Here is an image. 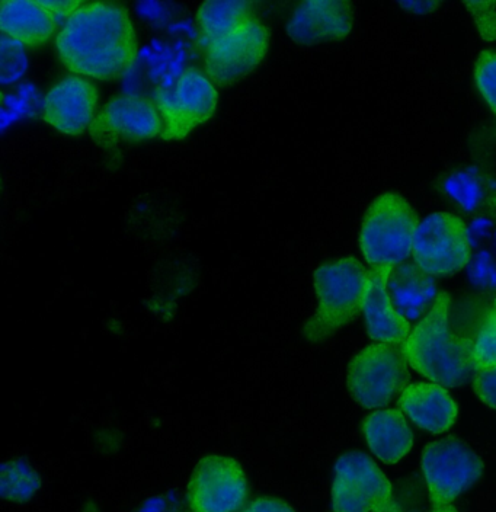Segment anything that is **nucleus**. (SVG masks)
<instances>
[{
  "mask_svg": "<svg viewBox=\"0 0 496 512\" xmlns=\"http://www.w3.org/2000/svg\"><path fill=\"white\" fill-rule=\"evenodd\" d=\"M270 34L258 18L251 19L232 34L207 43L206 72L213 83L230 85L251 73L267 54Z\"/></svg>",
  "mask_w": 496,
  "mask_h": 512,
  "instance_id": "11",
  "label": "nucleus"
},
{
  "mask_svg": "<svg viewBox=\"0 0 496 512\" xmlns=\"http://www.w3.org/2000/svg\"><path fill=\"white\" fill-rule=\"evenodd\" d=\"M446 191L467 211H472L478 206L480 197H482V188H480L478 179L470 172H462V174L447 179Z\"/></svg>",
  "mask_w": 496,
  "mask_h": 512,
  "instance_id": "23",
  "label": "nucleus"
},
{
  "mask_svg": "<svg viewBox=\"0 0 496 512\" xmlns=\"http://www.w3.org/2000/svg\"><path fill=\"white\" fill-rule=\"evenodd\" d=\"M440 6L438 2H402L400 3V8L406 9L408 12H412V14L424 15L430 14V12L434 11Z\"/></svg>",
  "mask_w": 496,
  "mask_h": 512,
  "instance_id": "29",
  "label": "nucleus"
},
{
  "mask_svg": "<svg viewBox=\"0 0 496 512\" xmlns=\"http://www.w3.org/2000/svg\"><path fill=\"white\" fill-rule=\"evenodd\" d=\"M334 512H402L392 483L370 457L348 453L335 464L332 483Z\"/></svg>",
  "mask_w": 496,
  "mask_h": 512,
  "instance_id": "7",
  "label": "nucleus"
},
{
  "mask_svg": "<svg viewBox=\"0 0 496 512\" xmlns=\"http://www.w3.org/2000/svg\"><path fill=\"white\" fill-rule=\"evenodd\" d=\"M352 27L351 3L339 0H307L294 9L287 32L304 46L342 40Z\"/></svg>",
  "mask_w": 496,
  "mask_h": 512,
  "instance_id": "14",
  "label": "nucleus"
},
{
  "mask_svg": "<svg viewBox=\"0 0 496 512\" xmlns=\"http://www.w3.org/2000/svg\"><path fill=\"white\" fill-rule=\"evenodd\" d=\"M368 271L358 259L342 258L320 265L313 274L318 309L307 320L303 334L320 342L352 322L364 307Z\"/></svg>",
  "mask_w": 496,
  "mask_h": 512,
  "instance_id": "3",
  "label": "nucleus"
},
{
  "mask_svg": "<svg viewBox=\"0 0 496 512\" xmlns=\"http://www.w3.org/2000/svg\"><path fill=\"white\" fill-rule=\"evenodd\" d=\"M254 18V3L245 0L206 2L197 12L198 24L207 43H213L232 34Z\"/></svg>",
  "mask_w": 496,
  "mask_h": 512,
  "instance_id": "20",
  "label": "nucleus"
},
{
  "mask_svg": "<svg viewBox=\"0 0 496 512\" xmlns=\"http://www.w3.org/2000/svg\"><path fill=\"white\" fill-rule=\"evenodd\" d=\"M390 290L398 312L403 318H416L424 312L428 303L434 302V281L427 272L416 265H400L390 275Z\"/></svg>",
  "mask_w": 496,
  "mask_h": 512,
  "instance_id": "19",
  "label": "nucleus"
},
{
  "mask_svg": "<svg viewBox=\"0 0 496 512\" xmlns=\"http://www.w3.org/2000/svg\"><path fill=\"white\" fill-rule=\"evenodd\" d=\"M48 9V11L53 12V15L56 16L57 19L63 18V16H67L70 18L76 11L83 6L82 2H75V0H54V2H41Z\"/></svg>",
  "mask_w": 496,
  "mask_h": 512,
  "instance_id": "28",
  "label": "nucleus"
},
{
  "mask_svg": "<svg viewBox=\"0 0 496 512\" xmlns=\"http://www.w3.org/2000/svg\"><path fill=\"white\" fill-rule=\"evenodd\" d=\"M248 496L245 473L236 460L207 456L195 467L188 501L194 512H238Z\"/></svg>",
  "mask_w": 496,
  "mask_h": 512,
  "instance_id": "10",
  "label": "nucleus"
},
{
  "mask_svg": "<svg viewBox=\"0 0 496 512\" xmlns=\"http://www.w3.org/2000/svg\"><path fill=\"white\" fill-rule=\"evenodd\" d=\"M40 486L37 475L22 463H8L2 470V495L6 499L24 501Z\"/></svg>",
  "mask_w": 496,
  "mask_h": 512,
  "instance_id": "21",
  "label": "nucleus"
},
{
  "mask_svg": "<svg viewBox=\"0 0 496 512\" xmlns=\"http://www.w3.org/2000/svg\"><path fill=\"white\" fill-rule=\"evenodd\" d=\"M64 66L89 78H120L136 62V31L126 9L110 2L83 3L59 31Z\"/></svg>",
  "mask_w": 496,
  "mask_h": 512,
  "instance_id": "1",
  "label": "nucleus"
},
{
  "mask_svg": "<svg viewBox=\"0 0 496 512\" xmlns=\"http://www.w3.org/2000/svg\"><path fill=\"white\" fill-rule=\"evenodd\" d=\"M418 217L399 194H383L368 208L360 248L371 267H398L414 248Z\"/></svg>",
  "mask_w": 496,
  "mask_h": 512,
  "instance_id": "4",
  "label": "nucleus"
},
{
  "mask_svg": "<svg viewBox=\"0 0 496 512\" xmlns=\"http://www.w3.org/2000/svg\"><path fill=\"white\" fill-rule=\"evenodd\" d=\"M399 405L419 428L432 434L450 430L459 414L446 387L435 383L408 384L400 393Z\"/></svg>",
  "mask_w": 496,
  "mask_h": 512,
  "instance_id": "16",
  "label": "nucleus"
},
{
  "mask_svg": "<svg viewBox=\"0 0 496 512\" xmlns=\"http://www.w3.org/2000/svg\"><path fill=\"white\" fill-rule=\"evenodd\" d=\"M473 389L483 403L496 409V367L480 368L476 371Z\"/></svg>",
  "mask_w": 496,
  "mask_h": 512,
  "instance_id": "26",
  "label": "nucleus"
},
{
  "mask_svg": "<svg viewBox=\"0 0 496 512\" xmlns=\"http://www.w3.org/2000/svg\"><path fill=\"white\" fill-rule=\"evenodd\" d=\"M476 83L480 94L496 114V54L483 51L475 70Z\"/></svg>",
  "mask_w": 496,
  "mask_h": 512,
  "instance_id": "24",
  "label": "nucleus"
},
{
  "mask_svg": "<svg viewBox=\"0 0 496 512\" xmlns=\"http://www.w3.org/2000/svg\"><path fill=\"white\" fill-rule=\"evenodd\" d=\"M408 361L398 345H370L355 355L348 367V389L366 409L389 405L409 382Z\"/></svg>",
  "mask_w": 496,
  "mask_h": 512,
  "instance_id": "6",
  "label": "nucleus"
},
{
  "mask_svg": "<svg viewBox=\"0 0 496 512\" xmlns=\"http://www.w3.org/2000/svg\"><path fill=\"white\" fill-rule=\"evenodd\" d=\"M450 296L437 294L427 315L400 345L409 366L443 387H459L475 377V339L454 334L448 322Z\"/></svg>",
  "mask_w": 496,
  "mask_h": 512,
  "instance_id": "2",
  "label": "nucleus"
},
{
  "mask_svg": "<svg viewBox=\"0 0 496 512\" xmlns=\"http://www.w3.org/2000/svg\"><path fill=\"white\" fill-rule=\"evenodd\" d=\"M476 368L496 367V309L486 315L473 342Z\"/></svg>",
  "mask_w": 496,
  "mask_h": 512,
  "instance_id": "22",
  "label": "nucleus"
},
{
  "mask_svg": "<svg viewBox=\"0 0 496 512\" xmlns=\"http://www.w3.org/2000/svg\"><path fill=\"white\" fill-rule=\"evenodd\" d=\"M466 8L475 18L476 27L483 40H496V2H469Z\"/></svg>",
  "mask_w": 496,
  "mask_h": 512,
  "instance_id": "25",
  "label": "nucleus"
},
{
  "mask_svg": "<svg viewBox=\"0 0 496 512\" xmlns=\"http://www.w3.org/2000/svg\"><path fill=\"white\" fill-rule=\"evenodd\" d=\"M364 435L374 456L383 463H398L414 446V434L398 409L376 411L364 419Z\"/></svg>",
  "mask_w": 496,
  "mask_h": 512,
  "instance_id": "18",
  "label": "nucleus"
},
{
  "mask_svg": "<svg viewBox=\"0 0 496 512\" xmlns=\"http://www.w3.org/2000/svg\"><path fill=\"white\" fill-rule=\"evenodd\" d=\"M213 80L197 69H187L171 88L160 89L155 105L162 117L163 140H182L201 124L207 123L217 108Z\"/></svg>",
  "mask_w": 496,
  "mask_h": 512,
  "instance_id": "8",
  "label": "nucleus"
},
{
  "mask_svg": "<svg viewBox=\"0 0 496 512\" xmlns=\"http://www.w3.org/2000/svg\"><path fill=\"white\" fill-rule=\"evenodd\" d=\"M395 267H373L368 271L366 299L363 312L367 332L374 341L402 345L411 334V323L393 306L387 287Z\"/></svg>",
  "mask_w": 496,
  "mask_h": 512,
  "instance_id": "15",
  "label": "nucleus"
},
{
  "mask_svg": "<svg viewBox=\"0 0 496 512\" xmlns=\"http://www.w3.org/2000/svg\"><path fill=\"white\" fill-rule=\"evenodd\" d=\"M98 94L91 82L82 78L63 79L48 92L43 105V118L63 134L83 133L95 120Z\"/></svg>",
  "mask_w": 496,
  "mask_h": 512,
  "instance_id": "13",
  "label": "nucleus"
},
{
  "mask_svg": "<svg viewBox=\"0 0 496 512\" xmlns=\"http://www.w3.org/2000/svg\"><path fill=\"white\" fill-rule=\"evenodd\" d=\"M57 18L35 0H3L0 30L6 37L27 46H43L56 34Z\"/></svg>",
  "mask_w": 496,
  "mask_h": 512,
  "instance_id": "17",
  "label": "nucleus"
},
{
  "mask_svg": "<svg viewBox=\"0 0 496 512\" xmlns=\"http://www.w3.org/2000/svg\"><path fill=\"white\" fill-rule=\"evenodd\" d=\"M494 307H495V309H496V302H495V306H494Z\"/></svg>",
  "mask_w": 496,
  "mask_h": 512,
  "instance_id": "30",
  "label": "nucleus"
},
{
  "mask_svg": "<svg viewBox=\"0 0 496 512\" xmlns=\"http://www.w3.org/2000/svg\"><path fill=\"white\" fill-rule=\"evenodd\" d=\"M243 512H296L286 502L275 498H259L249 504Z\"/></svg>",
  "mask_w": 496,
  "mask_h": 512,
  "instance_id": "27",
  "label": "nucleus"
},
{
  "mask_svg": "<svg viewBox=\"0 0 496 512\" xmlns=\"http://www.w3.org/2000/svg\"><path fill=\"white\" fill-rule=\"evenodd\" d=\"M422 473L430 494L431 512H459L454 502L483 473L478 454L457 438L432 441L422 451Z\"/></svg>",
  "mask_w": 496,
  "mask_h": 512,
  "instance_id": "5",
  "label": "nucleus"
},
{
  "mask_svg": "<svg viewBox=\"0 0 496 512\" xmlns=\"http://www.w3.org/2000/svg\"><path fill=\"white\" fill-rule=\"evenodd\" d=\"M412 255L416 267L428 275H448L463 270L470 261L466 224L454 214H431L416 229Z\"/></svg>",
  "mask_w": 496,
  "mask_h": 512,
  "instance_id": "9",
  "label": "nucleus"
},
{
  "mask_svg": "<svg viewBox=\"0 0 496 512\" xmlns=\"http://www.w3.org/2000/svg\"><path fill=\"white\" fill-rule=\"evenodd\" d=\"M162 117L153 102L140 96L111 99L92 123L91 136L104 147L143 142L162 134Z\"/></svg>",
  "mask_w": 496,
  "mask_h": 512,
  "instance_id": "12",
  "label": "nucleus"
}]
</instances>
